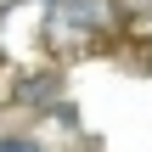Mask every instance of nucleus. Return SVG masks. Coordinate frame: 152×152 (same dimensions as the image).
I'll return each instance as SVG.
<instances>
[{
  "mask_svg": "<svg viewBox=\"0 0 152 152\" xmlns=\"http://www.w3.org/2000/svg\"><path fill=\"white\" fill-rule=\"evenodd\" d=\"M113 23V0H56V11H51V39L62 45L68 34L73 39H85V34H102Z\"/></svg>",
  "mask_w": 152,
  "mask_h": 152,
  "instance_id": "obj_1",
  "label": "nucleus"
},
{
  "mask_svg": "<svg viewBox=\"0 0 152 152\" xmlns=\"http://www.w3.org/2000/svg\"><path fill=\"white\" fill-rule=\"evenodd\" d=\"M56 90H62V79L56 73H34V79H23V107H45V102H56Z\"/></svg>",
  "mask_w": 152,
  "mask_h": 152,
  "instance_id": "obj_2",
  "label": "nucleus"
},
{
  "mask_svg": "<svg viewBox=\"0 0 152 152\" xmlns=\"http://www.w3.org/2000/svg\"><path fill=\"white\" fill-rule=\"evenodd\" d=\"M0 152H39L34 135H0Z\"/></svg>",
  "mask_w": 152,
  "mask_h": 152,
  "instance_id": "obj_3",
  "label": "nucleus"
}]
</instances>
